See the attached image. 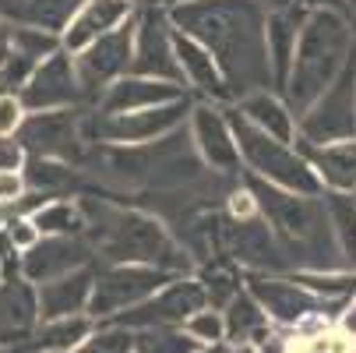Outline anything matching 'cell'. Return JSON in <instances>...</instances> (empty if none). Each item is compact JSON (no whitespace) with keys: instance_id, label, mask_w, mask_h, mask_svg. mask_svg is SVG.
<instances>
[{"instance_id":"obj_1","label":"cell","mask_w":356,"mask_h":353,"mask_svg":"<svg viewBox=\"0 0 356 353\" xmlns=\"http://www.w3.org/2000/svg\"><path fill=\"white\" fill-rule=\"evenodd\" d=\"M265 18L268 11L254 0H187L170 8L173 29L197 39L212 54L233 103L250 92L275 88L265 46Z\"/></svg>"},{"instance_id":"obj_2","label":"cell","mask_w":356,"mask_h":353,"mask_svg":"<svg viewBox=\"0 0 356 353\" xmlns=\"http://www.w3.org/2000/svg\"><path fill=\"white\" fill-rule=\"evenodd\" d=\"M247 191L254 194V205H258L268 230L275 233L289 265H296L300 272L339 269L342 251H339V240H335V230L325 209V198L296 194V191L275 187L250 173H247Z\"/></svg>"},{"instance_id":"obj_3","label":"cell","mask_w":356,"mask_h":353,"mask_svg":"<svg viewBox=\"0 0 356 353\" xmlns=\"http://www.w3.org/2000/svg\"><path fill=\"white\" fill-rule=\"evenodd\" d=\"M81 212L88 223V240L99 251V258L113 262H131V265H156L173 276H184L191 269L187 251L166 233L159 219L138 209H120V205H103V201L81 198Z\"/></svg>"},{"instance_id":"obj_4","label":"cell","mask_w":356,"mask_h":353,"mask_svg":"<svg viewBox=\"0 0 356 353\" xmlns=\"http://www.w3.org/2000/svg\"><path fill=\"white\" fill-rule=\"evenodd\" d=\"M353 57V29L342 11L335 8H311L303 18L293 68L286 74V107L293 117H300L314 99L339 78L346 61Z\"/></svg>"},{"instance_id":"obj_5","label":"cell","mask_w":356,"mask_h":353,"mask_svg":"<svg viewBox=\"0 0 356 353\" xmlns=\"http://www.w3.org/2000/svg\"><path fill=\"white\" fill-rule=\"evenodd\" d=\"M226 117H229V127H233V138L240 148V163L247 166L250 177H261V180L286 187V191H296V194H314V198L325 194V184L318 180V173L303 159L300 148L258 131L236 110H226Z\"/></svg>"},{"instance_id":"obj_6","label":"cell","mask_w":356,"mask_h":353,"mask_svg":"<svg viewBox=\"0 0 356 353\" xmlns=\"http://www.w3.org/2000/svg\"><path fill=\"white\" fill-rule=\"evenodd\" d=\"M191 107H194L191 99L180 95L173 103L148 107V110L95 113V117H85V138L88 145H148L184 127V120L191 117Z\"/></svg>"},{"instance_id":"obj_7","label":"cell","mask_w":356,"mask_h":353,"mask_svg":"<svg viewBox=\"0 0 356 353\" xmlns=\"http://www.w3.org/2000/svg\"><path fill=\"white\" fill-rule=\"evenodd\" d=\"M296 134L307 145L356 138V49L339 78L296 117Z\"/></svg>"},{"instance_id":"obj_8","label":"cell","mask_w":356,"mask_h":353,"mask_svg":"<svg viewBox=\"0 0 356 353\" xmlns=\"http://www.w3.org/2000/svg\"><path fill=\"white\" fill-rule=\"evenodd\" d=\"M247 293L261 304V311L282 325H296V329H314V325H325L332 311H339L346 300H328V297H318L311 293L303 283L296 279H279V276H250L247 283Z\"/></svg>"},{"instance_id":"obj_9","label":"cell","mask_w":356,"mask_h":353,"mask_svg":"<svg viewBox=\"0 0 356 353\" xmlns=\"http://www.w3.org/2000/svg\"><path fill=\"white\" fill-rule=\"evenodd\" d=\"M170 279H177V276L166 272V269H156V265L113 262V265L95 272V286H92L85 315H92L95 322H106V318L141 304V300H148L156 290H163Z\"/></svg>"},{"instance_id":"obj_10","label":"cell","mask_w":356,"mask_h":353,"mask_svg":"<svg viewBox=\"0 0 356 353\" xmlns=\"http://www.w3.org/2000/svg\"><path fill=\"white\" fill-rule=\"evenodd\" d=\"M29 156L42 159H60L78 166L88 152V138H85V113L81 107L67 110H46V113H25L18 134H15Z\"/></svg>"},{"instance_id":"obj_11","label":"cell","mask_w":356,"mask_h":353,"mask_svg":"<svg viewBox=\"0 0 356 353\" xmlns=\"http://www.w3.org/2000/svg\"><path fill=\"white\" fill-rule=\"evenodd\" d=\"M209 308V297H205V286H201L197 279H170L163 290H156L148 300H141V304L106 318L110 325H124L131 332H141V329H180L194 311Z\"/></svg>"},{"instance_id":"obj_12","label":"cell","mask_w":356,"mask_h":353,"mask_svg":"<svg viewBox=\"0 0 356 353\" xmlns=\"http://www.w3.org/2000/svg\"><path fill=\"white\" fill-rule=\"evenodd\" d=\"M138 18V15H134ZM134 18L124 22L120 29L99 36L95 42H88L85 49H78L74 57V71H78V85H81V99L95 103L103 88L110 81H117L120 74L131 71V49H134Z\"/></svg>"},{"instance_id":"obj_13","label":"cell","mask_w":356,"mask_h":353,"mask_svg":"<svg viewBox=\"0 0 356 353\" xmlns=\"http://www.w3.org/2000/svg\"><path fill=\"white\" fill-rule=\"evenodd\" d=\"M127 74H141V78H159V81L184 85L180 68H177V54H173V22H170V11L166 8L148 4V8L138 11V18H134L131 71Z\"/></svg>"},{"instance_id":"obj_14","label":"cell","mask_w":356,"mask_h":353,"mask_svg":"<svg viewBox=\"0 0 356 353\" xmlns=\"http://www.w3.org/2000/svg\"><path fill=\"white\" fill-rule=\"evenodd\" d=\"M18 99H22L25 113H46V110L81 107L85 99H81L74 57L60 46L57 54H49L46 61H39L32 68V74L25 78V85L18 88Z\"/></svg>"},{"instance_id":"obj_15","label":"cell","mask_w":356,"mask_h":353,"mask_svg":"<svg viewBox=\"0 0 356 353\" xmlns=\"http://www.w3.org/2000/svg\"><path fill=\"white\" fill-rule=\"evenodd\" d=\"M219 244H222L226 255H233L240 265H247L254 272H282V269H289L282 247H279L275 233L268 230V223L261 219V212L243 216V219H236V216L222 219Z\"/></svg>"},{"instance_id":"obj_16","label":"cell","mask_w":356,"mask_h":353,"mask_svg":"<svg viewBox=\"0 0 356 353\" xmlns=\"http://www.w3.org/2000/svg\"><path fill=\"white\" fill-rule=\"evenodd\" d=\"M191 138H194V148L205 166H212L222 177L240 173V148H236L226 110H219L216 103L191 107Z\"/></svg>"},{"instance_id":"obj_17","label":"cell","mask_w":356,"mask_h":353,"mask_svg":"<svg viewBox=\"0 0 356 353\" xmlns=\"http://www.w3.org/2000/svg\"><path fill=\"white\" fill-rule=\"evenodd\" d=\"M95 247L88 240V233H74V237H39L29 251H22V276L39 286L46 279H57L64 272H74L81 265H92Z\"/></svg>"},{"instance_id":"obj_18","label":"cell","mask_w":356,"mask_h":353,"mask_svg":"<svg viewBox=\"0 0 356 353\" xmlns=\"http://www.w3.org/2000/svg\"><path fill=\"white\" fill-rule=\"evenodd\" d=\"M138 15V0H81V8L60 32V46L67 54H78L99 36H106Z\"/></svg>"},{"instance_id":"obj_19","label":"cell","mask_w":356,"mask_h":353,"mask_svg":"<svg viewBox=\"0 0 356 353\" xmlns=\"http://www.w3.org/2000/svg\"><path fill=\"white\" fill-rule=\"evenodd\" d=\"M39 329V297L25 276L0 279V350H22Z\"/></svg>"},{"instance_id":"obj_20","label":"cell","mask_w":356,"mask_h":353,"mask_svg":"<svg viewBox=\"0 0 356 353\" xmlns=\"http://www.w3.org/2000/svg\"><path fill=\"white\" fill-rule=\"evenodd\" d=\"M187 95L184 85L159 81V78H141V74H120L103 88V95L95 99V113H131V110H148L163 107L173 99Z\"/></svg>"},{"instance_id":"obj_21","label":"cell","mask_w":356,"mask_h":353,"mask_svg":"<svg viewBox=\"0 0 356 353\" xmlns=\"http://www.w3.org/2000/svg\"><path fill=\"white\" fill-rule=\"evenodd\" d=\"M95 286V269L81 265L74 272H64L57 279H46L35 286L39 297V322L49 318H71V315H85L88 311V297Z\"/></svg>"},{"instance_id":"obj_22","label":"cell","mask_w":356,"mask_h":353,"mask_svg":"<svg viewBox=\"0 0 356 353\" xmlns=\"http://www.w3.org/2000/svg\"><path fill=\"white\" fill-rule=\"evenodd\" d=\"M173 54H177V68H180L184 85H191L197 95L212 99V103H233L229 88H226V81H222V74H219V68L212 61V54L197 39H191V36L173 29Z\"/></svg>"},{"instance_id":"obj_23","label":"cell","mask_w":356,"mask_h":353,"mask_svg":"<svg viewBox=\"0 0 356 353\" xmlns=\"http://www.w3.org/2000/svg\"><path fill=\"white\" fill-rule=\"evenodd\" d=\"M300 152L328 191H342V194L356 191V138L325 141V145L300 141Z\"/></svg>"},{"instance_id":"obj_24","label":"cell","mask_w":356,"mask_h":353,"mask_svg":"<svg viewBox=\"0 0 356 353\" xmlns=\"http://www.w3.org/2000/svg\"><path fill=\"white\" fill-rule=\"evenodd\" d=\"M311 8L293 4L282 11H268L265 18V46H268V64H272V81L275 88L286 85V74L293 68V54H296V39L303 29V18H307Z\"/></svg>"},{"instance_id":"obj_25","label":"cell","mask_w":356,"mask_h":353,"mask_svg":"<svg viewBox=\"0 0 356 353\" xmlns=\"http://www.w3.org/2000/svg\"><path fill=\"white\" fill-rule=\"evenodd\" d=\"M78 8L81 0H0V22L22 29H46L60 36Z\"/></svg>"},{"instance_id":"obj_26","label":"cell","mask_w":356,"mask_h":353,"mask_svg":"<svg viewBox=\"0 0 356 353\" xmlns=\"http://www.w3.org/2000/svg\"><path fill=\"white\" fill-rule=\"evenodd\" d=\"M233 110H236L243 120H250L258 131H265V134H272V138H279V141H293V138H296V117L289 113L286 99L272 95V88H268V92H250V95L236 99Z\"/></svg>"},{"instance_id":"obj_27","label":"cell","mask_w":356,"mask_h":353,"mask_svg":"<svg viewBox=\"0 0 356 353\" xmlns=\"http://www.w3.org/2000/svg\"><path fill=\"white\" fill-rule=\"evenodd\" d=\"M95 329L92 315H71V318H49L39 322V329L29 336V343L15 353H71L74 346H81Z\"/></svg>"},{"instance_id":"obj_28","label":"cell","mask_w":356,"mask_h":353,"mask_svg":"<svg viewBox=\"0 0 356 353\" xmlns=\"http://www.w3.org/2000/svg\"><path fill=\"white\" fill-rule=\"evenodd\" d=\"M222 311H226L222 322H226V343L229 346L247 350L250 343H265L268 339V315L261 311V304L247 290H236Z\"/></svg>"},{"instance_id":"obj_29","label":"cell","mask_w":356,"mask_h":353,"mask_svg":"<svg viewBox=\"0 0 356 353\" xmlns=\"http://www.w3.org/2000/svg\"><path fill=\"white\" fill-rule=\"evenodd\" d=\"M29 219L39 230V237H74V233L88 230L85 212H81V201H71V198H49V201H42Z\"/></svg>"},{"instance_id":"obj_30","label":"cell","mask_w":356,"mask_h":353,"mask_svg":"<svg viewBox=\"0 0 356 353\" xmlns=\"http://www.w3.org/2000/svg\"><path fill=\"white\" fill-rule=\"evenodd\" d=\"M22 180H25V191H39L46 198H57V194H64L78 184V173H74L71 163L29 156L25 166H22Z\"/></svg>"},{"instance_id":"obj_31","label":"cell","mask_w":356,"mask_h":353,"mask_svg":"<svg viewBox=\"0 0 356 353\" xmlns=\"http://www.w3.org/2000/svg\"><path fill=\"white\" fill-rule=\"evenodd\" d=\"M325 209H328V219H332V230H335L342 258L356 269V201L349 194H342V191H332L325 198Z\"/></svg>"},{"instance_id":"obj_32","label":"cell","mask_w":356,"mask_h":353,"mask_svg":"<svg viewBox=\"0 0 356 353\" xmlns=\"http://www.w3.org/2000/svg\"><path fill=\"white\" fill-rule=\"evenodd\" d=\"M197 343L184 329H141L134 332L131 353H194Z\"/></svg>"},{"instance_id":"obj_33","label":"cell","mask_w":356,"mask_h":353,"mask_svg":"<svg viewBox=\"0 0 356 353\" xmlns=\"http://www.w3.org/2000/svg\"><path fill=\"white\" fill-rule=\"evenodd\" d=\"M11 49H18L22 57L29 61H46L49 54L60 49V36L57 32H46V29H22V25H11Z\"/></svg>"},{"instance_id":"obj_34","label":"cell","mask_w":356,"mask_h":353,"mask_svg":"<svg viewBox=\"0 0 356 353\" xmlns=\"http://www.w3.org/2000/svg\"><path fill=\"white\" fill-rule=\"evenodd\" d=\"M134 350V332L124 329V325H110L103 322L99 329H92V336L74 346L71 353H131Z\"/></svg>"},{"instance_id":"obj_35","label":"cell","mask_w":356,"mask_h":353,"mask_svg":"<svg viewBox=\"0 0 356 353\" xmlns=\"http://www.w3.org/2000/svg\"><path fill=\"white\" fill-rule=\"evenodd\" d=\"M180 329H184L197 346H219V343H226V322H222V315H219L216 308H201V311H194Z\"/></svg>"},{"instance_id":"obj_36","label":"cell","mask_w":356,"mask_h":353,"mask_svg":"<svg viewBox=\"0 0 356 353\" xmlns=\"http://www.w3.org/2000/svg\"><path fill=\"white\" fill-rule=\"evenodd\" d=\"M289 353H353V339L346 332H314L296 339Z\"/></svg>"},{"instance_id":"obj_37","label":"cell","mask_w":356,"mask_h":353,"mask_svg":"<svg viewBox=\"0 0 356 353\" xmlns=\"http://www.w3.org/2000/svg\"><path fill=\"white\" fill-rule=\"evenodd\" d=\"M22 120H25V107H22L18 92H0V138L18 134Z\"/></svg>"},{"instance_id":"obj_38","label":"cell","mask_w":356,"mask_h":353,"mask_svg":"<svg viewBox=\"0 0 356 353\" xmlns=\"http://www.w3.org/2000/svg\"><path fill=\"white\" fill-rule=\"evenodd\" d=\"M0 233H4L18 251H29V247L39 240V230L32 226V219H29V216H8V223L0 226Z\"/></svg>"},{"instance_id":"obj_39","label":"cell","mask_w":356,"mask_h":353,"mask_svg":"<svg viewBox=\"0 0 356 353\" xmlns=\"http://www.w3.org/2000/svg\"><path fill=\"white\" fill-rule=\"evenodd\" d=\"M29 152H25V145L11 134V138H0V170H8V173H18L25 166Z\"/></svg>"},{"instance_id":"obj_40","label":"cell","mask_w":356,"mask_h":353,"mask_svg":"<svg viewBox=\"0 0 356 353\" xmlns=\"http://www.w3.org/2000/svg\"><path fill=\"white\" fill-rule=\"evenodd\" d=\"M25 194V180H22V170L18 173H8L0 170V209H11L15 201Z\"/></svg>"},{"instance_id":"obj_41","label":"cell","mask_w":356,"mask_h":353,"mask_svg":"<svg viewBox=\"0 0 356 353\" xmlns=\"http://www.w3.org/2000/svg\"><path fill=\"white\" fill-rule=\"evenodd\" d=\"M254 4H261L265 11H282V8H293L300 0H254Z\"/></svg>"},{"instance_id":"obj_42","label":"cell","mask_w":356,"mask_h":353,"mask_svg":"<svg viewBox=\"0 0 356 353\" xmlns=\"http://www.w3.org/2000/svg\"><path fill=\"white\" fill-rule=\"evenodd\" d=\"M300 4H303V8H335V11L346 8L342 0H300Z\"/></svg>"},{"instance_id":"obj_43","label":"cell","mask_w":356,"mask_h":353,"mask_svg":"<svg viewBox=\"0 0 356 353\" xmlns=\"http://www.w3.org/2000/svg\"><path fill=\"white\" fill-rule=\"evenodd\" d=\"M8 46H11V25H8V22H0V57L8 54Z\"/></svg>"},{"instance_id":"obj_44","label":"cell","mask_w":356,"mask_h":353,"mask_svg":"<svg viewBox=\"0 0 356 353\" xmlns=\"http://www.w3.org/2000/svg\"><path fill=\"white\" fill-rule=\"evenodd\" d=\"M236 346H229V343H219V346H197L194 353H233Z\"/></svg>"},{"instance_id":"obj_45","label":"cell","mask_w":356,"mask_h":353,"mask_svg":"<svg viewBox=\"0 0 356 353\" xmlns=\"http://www.w3.org/2000/svg\"><path fill=\"white\" fill-rule=\"evenodd\" d=\"M156 4H159V8H166V11H170V8H177V4H187V0H156Z\"/></svg>"},{"instance_id":"obj_46","label":"cell","mask_w":356,"mask_h":353,"mask_svg":"<svg viewBox=\"0 0 356 353\" xmlns=\"http://www.w3.org/2000/svg\"><path fill=\"white\" fill-rule=\"evenodd\" d=\"M342 4H346V8H349V11L356 15V0H342Z\"/></svg>"},{"instance_id":"obj_47","label":"cell","mask_w":356,"mask_h":353,"mask_svg":"<svg viewBox=\"0 0 356 353\" xmlns=\"http://www.w3.org/2000/svg\"><path fill=\"white\" fill-rule=\"evenodd\" d=\"M353 194H356V191H353ZM353 201H356V198H353Z\"/></svg>"},{"instance_id":"obj_48","label":"cell","mask_w":356,"mask_h":353,"mask_svg":"<svg viewBox=\"0 0 356 353\" xmlns=\"http://www.w3.org/2000/svg\"><path fill=\"white\" fill-rule=\"evenodd\" d=\"M152 4H156V0H152Z\"/></svg>"}]
</instances>
